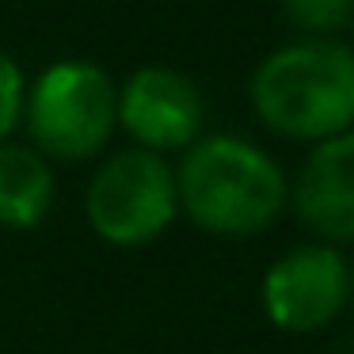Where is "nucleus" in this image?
<instances>
[{
    "label": "nucleus",
    "mask_w": 354,
    "mask_h": 354,
    "mask_svg": "<svg viewBox=\"0 0 354 354\" xmlns=\"http://www.w3.org/2000/svg\"><path fill=\"white\" fill-rule=\"evenodd\" d=\"M118 126L133 149L164 156L191 149L202 130V95L191 77L168 65H145L118 88Z\"/></svg>",
    "instance_id": "nucleus-6"
},
{
    "label": "nucleus",
    "mask_w": 354,
    "mask_h": 354,
    "mask_svg": "<svg viewBox=\"0 0 354 354\" xmlns=\"http://www.w3.org/2000/svg\"><path fill=\"white\" fill-rule=\"evenodd\" d=\"M286 16L308 35H335L354 24V0H286Z\"/></svg>",
    "instance_id": "nucleus-9"
},
{
    "label": "nucleus",
    "mask_w": 354,
    "mask_h": 354,
    "mask_svg": "<svg viewBox=\"0 0 354 354\" xmlns=\"http://www.w3.org/2000/svg\"><path fill=\"white\" fill-rule=\"evenodd\" d=\"M24 122L46 160L84 164L118 126V88L95 62H54L27 88Z\"/></svg>",
    "instance_id": "nucleus-3"
},
{
    "label": "nucleus",
    "mask_w": 354,
    "mask_h": 354,
    "mask_svg": "<svg viewBox=\"0 0 354 354\" xmlns=\"http://www.w3.org/2000/svg\"><path fill=\"white\" fill-rule=\"evenodd\" d=\"M179 209L214 236H255L290 202L286 171L270 153L232 133H209L183 149L176 168Z\"/></svg>",
    "instance_id": "nucleus-1"
},
{
    "label": "nucleus",
    "mask_w": 354,
    "mask_h": 354,
    "mask_svg": "<svg viewBox=\"0 0 354 354\" xmlns=\"http://www.w3.org/2000/svg\"><path fill=\"white\" fill-rule=\"evenodd\" d=\"M252 107L267 130L328 141L354 126V50L331 39L282 46L255 69Z\"/></svg>",
    "instance_id": "nucleus-2"
},
{
    "label": "nucleus",
    "mask_w": 354,
    "mask_h": 354,
    "mask_svg": "<svg viewBox=\"0 0 354 354\" xmlns=\"http://www.w3.org/2000/svg\"><path fill=\"white\" fill-rule=\"evenodd\" d=\"M179 214L176 168L149 149H118L92 171L84 191L88 229L111 248L153 244Z\"/></svg>",
    "instance_id": "nucleus-4"
},
{
    "label": "nucleus",
    "mask_w": 354,
    "mask_h": 354,
    "mask_svg": "<svg viewBox=\"0 0 354 354\" xmlns=\"http://www.w3.org/2000/svg\"><path fill=\"white\" fill-rule=\"evenodd\" d=\"M24 103H27V80L24 69L0 50V145L12 141L16 126L24 122Z\"/></svg>",
    "instance_id": "nucleus-10"
},
{
    "label": "nucleus",
    "mask_w": 354,
    "mask_h": 354,
    "mask_svg": "<svg viewBox=\"0 0 354 354\" xmlns=\"http://www.w3.org/2000/svg\"><path fill=\"white\" fill-rule=\"evenodd\" d=\"M351 297H354V270H351Z\"/></svg>",
    "instance_id": "nucleus-11"
},
{
    "label": "nucleus",
    "mask_w": 354,
    "mask_h": 354,
    "mask_svg": "<svg viewBox=\"0 0 354 354\" xmlns=\"http://www.w3.org/2000/svg\"><path fill=\"white\" fill-rule=\"evenodd\" d=\"M259 301L278 331H320L351 301V267L331 244H301L267 267Z\"/></svg>",
    "instance_id": "nucleus-5"
},
{
    "label": "nucleus",
    "mask_w": 354,
    "mask_h": 354,
    "mask_svg": "<svg viewBox=\"0 0 354 354\" xmlns=\"http://www.w3.org/2000/svg\"><path fill=\"white\" fill-rule=\"evenodd\" d=\"M57 179L50 160L31 145H0V229H39L54 209Z\"/></svg>",
    "instance_id": "nucleus-8"
},
{
    "label": "nucleus",
    "mask_w": 354,
    "mask_h": 354,
    "mask_svg": "<svg viewBox=\"0 0 354 354\" xmlns=\"http://www.w3.org/2000/svg\"><path fill=\"white\" fill-rule=\"evenodd\" d=\"M297 221L328 244H354V130L320 141L290 187Z\"/></svg>",
    "instance_id": "nucleus-7"
}]
</instances>
